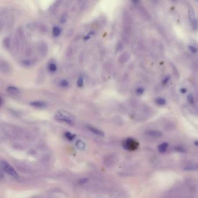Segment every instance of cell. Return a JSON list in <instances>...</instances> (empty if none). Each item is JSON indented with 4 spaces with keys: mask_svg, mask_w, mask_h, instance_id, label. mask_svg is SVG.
Masks as SVG:
<instances>
[{
    "mask_svg": "<svg viewBox=\"0 0 198 198\" xmlns=\"http://www.w3.org/2000/svg\"><path fill=\"white\" fill-rule=\"evenodd\" d=\"M188 15H189V18L190 21H191L193 25V26L195 28H196L197 27V22L195 18V12L193 11V9L190 8L188 11Z\"/></svg>",
    "mask_w": 198,
    "mask_h": 198,
    "instance_id": "5",
    "label": "cell"
},
{
    "mask_svg": "<svg viewBox=\"0 0 198 198\" xmlns=\"http://www.w3.org/2000/svg\"><path fill=\"white\" fill-rule=\"evenodd\" d=\"M184 171H197L198 170V164H191L186 166L184 168Z\"/></svg>",
    "mask_w": 198,
    "mask_h": 198,
    "instance_id": "10",
    "label": "cell"
},
{
    "mask_svg": "<svg viewBox=\"0 0 198 198\" xmlns=\"http://www.w3.org/2000/svg\"><path fill=\"white\" fill-rule=\"evenodd\" d=\"M7 91L9 94L14 95V96L18 95L21 92V91H20L19 89L17 88V87H14V86L8 87L7 88Z\"/></svg>",
    "mask_w": 198,
    "mask_h": 198,
    "instance_id": "7",
    "label": "cell"
},
{
    "mask_svg": "<svg viewBox=\"0 0 198 198\" xmlns=\"http://www.w3.org/2000/svg\"><path fill=\"white\" fill-rule=\"evenodd\" d=\"M48 69L50 72H55L57 70V66L55 65L54 63H51L48 65Z\"/></svg>",
    "mask_w": 198,
    "mask_h": 198,
    "instance_id": "15",
    "label": "cell"
},
{
    "mask_svg": "<svg viewBox=\"0 0 198 198\" xmlns=\"http://www.w3.org/2000/svg\"><path fill=\"white\" fill-rule=\"evenodd\" d=\"M122 145L124 149L134 151V150H137L138 148L139 143L134 139L129 138L123 141Z\"/></svg>",
    "mask_w": 198,
    "mask_h": 198,
    "instance_id": "2",
    "label": "cell"
},
{
    "mask_svg": "<svg viewBox=\"0 0 198 198\" xmlns=\"http://www.w3.org/2000/svg\"><path fill=\"white\" fill-rule=\"evenodd\" d=\"M180 91L183 94H185L187 90H186V89H185V88H182V89H180Z\"/></svg>",
    "mask_w": 198,
    "mask_h": 198,
    "instance_id": "30",
    "label": "cell"
},
{
    "mask_svg": "<svg viewBox=\"0 0 198 198\" xmlns=\"http://www.w3.org/2000/svg\"><path fill=\"white\" fill-rule=\"evenodd\" d=\"M55 118L59 122L67 123L70 126H73L75 124V118L73 116L68 112L63 110H58L55 115Z\"/></svg>",
    "mask_w": 198,
    "mask_h": 198,
    "instance_id": "1",
    "label": "cell"
},
{
    "mask_svg": "<svg viewBox=\"0 0 198 198\" xmlns=\"http://www.w3.org/2000/svg\"><path fill=\"white\" fill-rule=\"evenodd\" d=\"M59 84H60V86H61L62 87H63V88L67 87L68 86L69 84L68 81L67 80H66V79H63V80H61Z\"/></svg>",
    "mask_w": 198,
    "mask_h": 198,
    "instance_id": "22",
    "label": "cell"
},
{
    "mask_svg": "<svg viewBox=\"0 0 198 198\" xmlns=\"http://www.w3.org/2000/svg\"><path fill=\"white\" fill-rule=\"evenodd\" d=\"M76 146H77V148L81 150H84V149L86 148V144L82 140L77 141L76 143Z\"/></svg>",
    "mask_w": 198,
    "mask_h": 198,
    "instance_id": "11",
    "label": "cell"
},
{
    "mask_svg": "<svg viewBox=\"0 0 198 198\" xmlns=\"http://www.w3.org/2000/svg\"><path fill=\"white\" fill-rule=\"evenodd\" d=\"M156 102L159 105H164L166 103V101L164 98H158L156 99Z\"/></svg>",
    "mask_w": 198,
    "mask_h": 198,
    "instance_id": "19",
    "label": "cell"
},
{
    "mask_svg": "<svg viewBox=\"0 0 198 198\" xmlns=\"http://www.w3.org/2000/svg\"><path fill=\"white\" fill-rule=\"evenodd\" d=\"M88 129H89L91 132H92V133L95 134L97 135V136H98L103 137V136H104V135H105L104 133H103V131H102L101 130L97 129H96L95 127H91V126H89V127H88Z\"/></svg>",
    "mask_w": 198,
    "mask_h": 198,
    "instance_id": "9",
    "label": "cell"
},
{
    "mask_svg": "<svg viewBox=\"0 0 198 198\" xmlns=\"http://www.w3.org/2000/svg\"><path fill=\"white\" fill-rule=\"evenodd\" d=\"M169 79H170V77H169V76L166 77V78L164 79V80H163V84H166L167 82L169 81Z\"/></svg>",
    "mask_w": 198,
    "mask_h": 198,
    "instance_id": "29",
    "label": "cell"
},
{
    "mask_svg": "<svg viewBox=\"0 0 198 198\" xmlns=\"http://www.w3.org/2000/svg\"><path fill=\"white\" fill-rule=\"evenodd\" d=\"M4 65L5 66H4V65L1 62V71H4V73H6L7 71L9 70V65L7 63V62H4Z\"/></svg>",
    "mask_w": 198,
    "mask_h": 198,
    "instance_id": "18",
    "label": "cell"
},
{
    "mask_svg": "<svg viewBox=\"0 0 198 198\" xmlns=\"http://www.w3.org/2000/svg\"><path fill=\"white\" fill-rule=\"evenodd\" d=\"M175 150L180 153H185L186 152V150L184 147L183 146H181V145L176 146L175 147Z\"/></svg>",
    "mask_w": 198,
    "mask_h": 198,
    "instance_id": "17",
    "label": "cell"
},
{
    "mask_svg": "<svg viewBox=\"0 0 198 198\" xmlns=\"http://www.w3.org/2000/svg\"><path fill=\"white\" fill-rule=\"evenodd\" d=\"M77 86L79 87H82V86L84 85V82H83V78H82V76L79 77V78L77 79Z\"/></svg>",
    "mask_w": 198,
    "mask_h": 198,
    "instance_id": "21",
    "label": "cell"
},
{
    "mask_svg": "<svg viewBox=\"0 0 198 198\" xmlns=\"http://www.w3.org/2000/svg\"><path fill=\"white\" fill-rule=\"evenodd\" d=\"M168 146H169V143H166V142H164V143H163L159 145L158 147H157V149H158V150H159V152L160 153H164L166 152Z\"/></svg>",
    "mask_w": 198,
    "mask_h": 198,
    "instance_id": "8",
    "label": "cell"
},
{
    "mask_svg": "<svg viewBox=\"0 0 198 198\" xmlns=\"http://www.w3.org/2000/svg\"><path fill=\"white\" fill-rule=\"evenodd\" d=\"M88 181L89 180L87 178H82L79 181V183H80V184H84L87 183L88 182Z\"/></svg>",
    "mask_w": 198,
    "mask_h": 198,
    "instance_id": "28",
    "label": "cell"
},
{
    "mask_svg": "<svg viewBox=\"0 0 198 198\" xmlns=\"http://www.w3.org/2000/svg\"><path fill=\"white\" fill-rule=\"evenodd\" d=\"M65 136L66 138L70 140V141H72L75 138L76 136L75 134L71 133L70 132H66L65 134Z\"/></svg>",
    "mask_w": 198,
    "mask_h": 198,
    "instance_id": "16",
    "label": "cell"
},
{
    "mask_svg": "<svg viewBox=\"0 0 198 198\" xmlns=\"http://www.w3.org/2000/svg\"><path fill=\"white\" fill-rule=\"evenodd\" d=\"M0 166H1V168L2 170L5 171L7 174L11 176L12 177H14V178H15L16 180H18L19 178L18 174H17L16 171L14 170V168L6 162L1 161V163H0Z\"/></svg>",
    "mask_w": 198,
    "mask_h": 198,
    "instance_id": "3",
    "label": "cell"
},
{
    "mask_svg": "<svg viewBox=\"0 0 198 198\" xmlns=\"http://www.w3.org/2000/svg\"><path fill=\"white\" fill-rule=\"evenodd\" d=\"M188 48H189V49H190V50L191 51L192 53H196V52H197V51H198L197 49L195 48V47H193V46L190 45V46L188 47Z\"/></svg>",
    "mask_w": 198,
    "mask_h": 198,
    "instance_id": "27",
    "label": "cell"
},
{
    "mask_svg": "<svg viewBox=\"0 0 198 198\" xmlns=\"http://www.w3.org/2000/svg\"><path fill=\"white\" fill-rule=\"evenodd\" d=\"M145 133L151 137H161L163 136V133L158 130H147Z\"/></svg>",
    "mask_w": 198,
    "mask_h": 198,
    "instance_id": "6",
    "label": "cell"
},
{
    "mask_svg": "<svg viewBox=\"0 0 198 198\" xmlns=\"http://www.w3.org/2000/svg\"><path fill=\"white\" fill-rule=\"evenodd\" d=\"M22 64L26 66H30L33 65V61H32V60H24V61H22Z\"/></svg>",
    "mask_w": 198,
    "mask_h": 198,
    "instance_id": "20",
    "label": "cell"
},
{
    "mask_svg": "<svg viewBox=\"0 0 198 198\" xmlns=\"http://www.w3.org/2000/svg\"><path fill=\"white\" fill-rule=\"evenodd\" d=\"M187 100L190 103H193V96L191 94H188V96H187Z\"/></svg>",
    "mask_w": 198,
    "mask_h": 198,
    "instance_id": "24",
    "label": "cell"
},
{
    "mask_svg": "<svg viewBox=\"0 0 198 198\" xmlns=\"http://www.w3.org/2000/svg\"><path fill=\"white\" fill-rule=\"evenodd\" d=\"M113 161H114V159L113 156H109L105 158V159L104 160V163L106 166H111L112 164H113Z\"/></svg>",
    "mask_w": 198,
    "mask_h": 198,
    "instance_id": "13",
    "label": "cell"
},
{
    "mask_svg": "<svg viewBox=\"0 0 198 198\" xmlns=\"http://www.w3.org/2000/svg\"><path fill=\"white\" fill-rule=\"evenodd\" d=\"M67 20V15L66 14H64L63 15L61 18V20L60 22H61L62 23H64L65 22H66V21Z\"/></svg>",
    "mask_w": 198,
    "mask_h": 198,
    "instance_id": "25",
    "label": "cell"
},
{
    "mask_svg": "<svg viewBox=\"0 0 198 198\" xmlns=\"http://www.w3.org/2000/svg\"><path fill=\"white\" fill-rule=\"evenodd\" d=\"M52 32L55 36H58L61 33V29L58 26H54L52 29Z\"/></svg>",
    "mask_w": 198,
    "mask_h": 198,
    "instance_id": "14",
    "label": "cell"
},
{
    "mask_svg": "<svg viewBox=\"0 0 198 198\" xmlns=\"http://www.w3.org/2000/svg\"><path fill=\"white\" fill-rule=\"evenodd\" d=\"M4 46L6 48H9L10 47V39H9L8 38H6L5 39H4Z\"/></svg>",
    "mask_w": 198,
    "mask_h": 198,
    "instance_id": "23",
    "label": "cell"
},
{
    "mask_svg": "<svg viewBox=\"0 0 198 198\" xmlns=\"http://www.w3.org/2000/svg\"><path fill=\"white\" fill-rule=\"evenodd\" d=\"M129 58H130V55L127 53H124L120 56L119 62L120 63H125L129 59Z\"/></svg>",
    "mask_w": 198,
    "mask_h": 198,
    "instance_id": "12",
    "label": "cell"
},
{
    "mask_svg": "<svg viewBox=\"0 0 198 198\" xmlns=\"http://www.w3.org/2000/svg\"><path fill=\"white\" fill-rule=\"evenodd\" d=\"M194 145H195V146H198V140H196V141H195L194 142Z\"/></svg>",
    "mask_w": 198,
    "mask_h": 198,
    "instance_id": "31",
    "label": "cell"
},
{
    "mask_svg": "<svg viewBox=\"0 0 198 198\" xmlns=\"http://www.w3.org/2000/svg\"><path fill=\"white\" fill-rule=\"evenodd\" d=\"M136 92L138 95H142L144 92V89L143 88H141V87L138 88L136 90Z\"/></svg>",
    "mask_w": 198,
    "mask_h": 198,
    "instance_id": "26",
    "label": "cell"
},
{
    "mask_svg": "<svg viewBox=\"0 0 198 198\" xmlns=\"http://www.w3.org/2000/svg\"><path fill=\"white\" fill-rule=\"evenodd\" d=\"M29 105L34 108L38 109H44L47 107L48 105L47 102L41 101H35L29 103Z\"/></svg>",
    "mask_w": 198,
    "mask_h": 198,
    "instance_id": "4",
    "label": "cell"
}]
</instances>
